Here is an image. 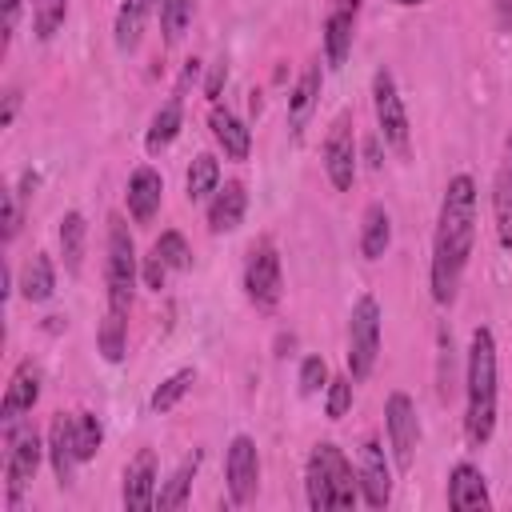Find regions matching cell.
<instances>
[{
	"label": "cell",
	"instance_id": "obj_29",
	"mask_svg": "<svg viewBox=\"0 0 512 512\" xmlns=\"http://www.w3.org/2000/svg\"><path fill=\"white\" fill-rule=\"evenodd\" d=\"M216 188H220V160L208 156V152L192 156V164H188V172H184V192H188V200H204V196H212Z\"/></svg>",
	"mask_w": 512,
	"mask_h": 512
},
{
	"label": "cell",
	"instance_id": "obj_4",
	"mask_svg": "<svg viewBox=\"0 0 512 512\" xmlns=\"http://www.w3.org/2000/svg\"><path fill=\"white\" fill-rule=\"evenodd\" d=\"M104 284H108V312L128 316L132 288H136V244L120 216H108V260H104Z\"/></svg>",
	"mask_w": 512,
	"mask_h": 512
},
{
	"label": "cell",
	"instance_id": "obj_25",
	"mask_svg": "<svg viewBox=\"0 0 512 512\" xmlns=\"http://www.w3.org/2000/svg\"><path fill=\"white\" fill-rule=\"evenodd\" d=\"M60 256H64V268L72 276H80L84 268V240H88V220L80 212H64L60 216Z\"/></svg>",
	"mask_w": 512,
	"mask_h": 512
},
{
	"label": "cell",
	"instance_id": "obj_31",
	"mask_svg": "<svg viewBox=\"0 0 512 512\" xmlns=\"http://www.w3.org/2000/svg\"><path fill=\"white\" fill-rule=\"evenodd\" d=\"M72 432H76V452H80V464L84 460H96L100 444H104V424L96 412H76L72 416Z\"/></svg>",
	"mask_w": 512,
	"mask_h": 512
},
{
	"label": "cell",
	"instance_id": "obj_15",
	"mask_svg": "<svg viewBox=\"0 0 512 512\" xmlns=\"http://www.w3.org/2000/svg\"><path fill=\"white\" fill-rule=\"evenodd\" d=\"M448 504L456 512H484V508H492L484 472L476 464H456L452 468V476H448Z\"/></svg>",
	"mask_w": 512,
	"mask_h": 512
},
{
	"label": "cell",
	"instance_id": "obj_6",
	"mask_svg": "<svg viewBox=\"0 0 512 512\" xmlns=\"http://www.w3.org/2000/svg\"><path fill=\"white\" fill-rule=\"evenodd\" d=\"M372 108H376L380 140H384L400 160H408V156H412V124H408L404 100H400L396 80H392L388 68H380V72L372 76Z\"/></svg>",
	"mask_w": 512,
	"mask_h": 512
},
{
	"label": "cell",
	"instance_id": "obj_2",
	"mask_svg": "<svg viewBox=\"0 0 512 512\" xmlns=\"http://www.w3.org/2000/svg\"><path fill=\"white\" fill-rule=\"evenodd\" d=\"M468 408H464V432L472 448H484L496 432V340L488 328H476L468 340V368H464Z\"/></svg>",
	"mask_w": 512,
	"mask_h": 512
},
{
	"label": "cell",
	"instance_id": "obj_21",
	"mask_svg": "<svg viewBox=\"0 0 512 512\" xmlns=\"http://www.w3.org/2000/svg\"><path fill=\"white\" fill-rule=\"evenodd\" d=\"M352 24H356V4H336L324 20V56L332 68H340L352 52Z\"/></svg>",
	"mask_w": 512,
	"mask_h": 512
},
{
	"label": "cell",
	"instance_id": "obj_40",
	"mask_svg": "<svg viewBox=\"0 0 512 512\" xmlns=\"http://www.w3.org/2000/svg\"><path fill=\"white\" fill-rule=\"evenodd\" d=\"M20 8H24V0H0V24H4V40H8V36H12V28H16Z\"/></svg>",
	"mask_w": 512,
	"mask_h": 512
},
{
	"label": "cell",
	"instance_id": "obj_44",
	"mask_svg": "<svg viewBox=\"0 0 512 512\" xmlns=\"http://www.w3.org/2000/svg\"><path fill=\"white\" fill-rule=\"evenodd\" d=\"M396 4H424V0H396Z\"/></svg>",
	"mask_w": 512,
	"mask_h": 512
},
{
	"label": "cell",
	"instance_id": "obj_38",
	"mask_svg": "<svg viewBox=\"0 0 512 512\" xmlns=\"http://www.w3.org/2000/svg\"><path fill=\"white\" fill-rule=\"evenodd\" d=\"M20 228V208H16V192L4 188V240H12Z\"/></svg>",
	"mask_w": 512,
	"mask_h": 512
},
{
	"label": "cell",
	"instance_id": "obj_23",
	"mask_svg": "<svg viewBox=\"0 0 512 512\" xmlns=\"http://www.w3.org/2000/svg\"><path fill=\"white\" fill-rule=\"evenodd\" d=\"M392 244V216L384 204H368L364 220H360V256L364 260H380Z\"/></svg>",
	"mask_w": 512,
	"mask_h": 512
},
{
	"label": "cell",
	"instance_id": "obj_35",
	"mask_svg": "<svg viewBox=\"0 0 512 512\" xmlns=\"http://www.w3.org/2000/svg\"><path fill=\"white\" fill-rule=\"evenodd\" d=\"M152 252H156L168 268H176V272H184V268L192 264V248H188V240H184L180 232H164V236L152 244Z\"/></svg>",
	"mask_w": 512,
	"mask_h": 512
},
{
	"label": "cell",
	"instance_id": "obj_42",
	"mask_svg": "<svg viewBox=\"0 0 512 512\" xmlns=\"http://www.w3.org/2000/svg\"><path fill=\"white\" fill-rule=\"evenodd\" d=\"M220 80H224V64H216L212 76H208V88H204V92H208L212 100H216V92H220Z\"/></svg>",
	"mask_w": 512,
	"mask_h": 512
},
{
	"label": "cell",
	"instance_id": "obj_32",
	"mask_svg": "<svg viewBox=\"0 0 512 512\" xmlns=\"http://www.w3.org/2000/svg\"><path fill=\"white\" fill-rule=\"evenodd\" d=\"M68 16V0H32V28L40 40H52Z\"/></svg>",
	"mask_w": 512,
	"mask_h": 512
},
{
	"label": "cell",
	"instance_id": "obj_3",
	"mask_svg": "<svg viewBox=\"0 0 512 512\" xmlns=\"http://www.w3.org/2000/svg\"><path fill=\"white\" fill-rule=\"evenodd\" d=\"M304 488H308V508L312 512L356 508V500H360V480H356L348 456L332 440L312 448L308 468H304Z\"/></svg>",
	"mask_w": 512,
	"mask_h": 512
},
{
	"label": "cell",
	"instance_id": "obj_8",
	"mask_svg": "<svg viewBox=\"0 0 512 512\" xmlns=\"http://www.w3.org/2000/svg\"><path fill=\"white\" fill-rule=\"evenodd\" d=\"M244 292L260 312H272L284 296V272H280V252L272 240H256L244 260Z\"/></svg>",
	"mask_w": 512,
	"mask_h": 512
},
{
	"label": "cell",
	"instance_id": "obj_18",
	"mask_svg": "<svg viewBox=\"0 0 512 512\" xmlns=\"http://www.w3.org/2000/svg\"><path fill=\"white\" fill-rule=\"evenodd\" d=\"M36 400H40V368H36L32 360H24V364L12 372V380H8V392H4V404H0V420H4V424L20 420L24 412H32Z\"/></svg>",
	"mask_w": 512,
	"mask_h": 512
},
{
	"label": "cell",
	"instance_id": "obj_10",
	"mask_svg": "<svg viewBox=\"0 0 512 512\" xmlns=\"http://www.w3.org/2000/svg\"><path fill=\"white\" fill-rule=\"evenodd\" d=\"M224 476H228V496L236 508L256 500L260 488V456H256V440L252 436H232L228 456H224Z\"/></svg>",
	"mask_w": 512,
	"mask_h": 512
},
{
	"label": "cell",
	"instance_id": "obj_5",
	"mask_svg": "<svg viewBox=\"0 0 512 512\" xmlns=\"http://www.w3.org/2000/svg\"><path fill=\"white\" fill-rule=\"evenodd\" d=\"M40 436L28 420H12L4 424V488H8V508H20L24 488L32 484L36 468H40Z\"/></svg>",
	"mask_w": 512,
	"mask_h": 512
},
{
	"label": "cell",
	"instance_id": "obj_45",
	"mask_svg": "<svg viewBox=\"0 0 512 512\" xmlns=\"http://www.w3.org/2000/svg\"><path fill=\"white\" fill-rule=\"evenodd\" d=\"M332 4H356V0H332Z\"/></svg>",
	"mask_w": 512,
	"mask_h": 512
},
{
	"label": "cell",
	"instance_id": "obj_28",
	"mask_svg": "<svg viewBox=\"0 0 512 512\" xmlns=\"http://www.w3.org/2000/svg\"><path fill=\"white\" fill-rule=\"evenodd\" d=\"M180 124H184V108H180V100H168L156 116H152V124H148V136H144V148L156 156V152H164L172 140H176V132H180Z\"/></svg>",
	"mask_w": 512,
	"mask_h": 512
},
{
	"label": "cell",
	"instance_id": "obj_12",
	"mask_svg": "<svg viewBox=\"0 0 512 512\" xmlns=\"http://www.w3.org/2000/svg\"><path fill=\"white\" fill-rule=\"evenodd\" d=\"M156 480H160V472H156V452L152 448H140L136 456H132V464L124 468V484H120V500H124V508L128 512H148V508H156Z\"/></svg>",
	"mask_w": 512,
	"mask_h": 512
},
{
	"label": "cell",
	"instance_id": "obj_41",
	"mask_svg": "<svg viewBox=\"0 0 512 512\" xmlns=\"http://www.w3.org/2000/svg\"><path fill=\"white\" fill-rule=\"evenodd\" d=\"M16 104H20V92H8V96H4V112H0V128H8V124H12Z\"/></svg>",
	"mask_w": 512,
	"mask_h": 512
},
{
	"label": "cell",
	"instance_id": "obj_7",
	"mask_svg": "<svg viewBox=\"0 0 512 512\" xmlns=\"http://www.w3.org/2000/svg\"><path fill=\"white\" fill-rule=\"evenodd\" d=\"M380 356V304L376 296H360L348 316V376L364 380Z\"/></svg>",
	"mask_w": 512,
	"mask_h": 512
},
{
	"label": "cell",
	"instance_id": "obj_22",
	"mask_svg": "<svg viewBox=\"0 0 512 512\" xmlns=\"http://www.w3.org/2000/svg\"><path fill=\"white\" fill-rule=\"evenodd\" d=\"M160 4H164V0H124V4H120L116 24H112V36H116V48H120V52H136L148 16H152Z\"/></svg>",
	"mask_w": 512,
	"mask_h": 512
},
{
	"label": "cell",
	"instance_id": "obj_17",
	"mask_svg": "<svg viewBox=\"0 0 512 512\" xmlns=\"http://www.w3.org/2000/svg\"><path fill=\"white\" fill-rule=\"evenodd\" d=\"M492 220H496L500 248H512V136L504 140V156L492 180Z\"/></svg>",
	"mask_w": 512,
	"mask_h": 512
},
{
	"label": "cell",
	"instance_id": "obj_14",
	"mask_svg": "<svg viewBox=\"0 0 512 512\" xmlns=\"http://www.w3.org/2000/svg\"><path fill=\"white\" fill-rule=\"evenodd\" d=\"M124 200H128L132 220H136V224H148V220L160 212V200H164V180H160V172H156L152 164H140V168L128 176Z\"/></svg>",
	"mask_w": 512,
	"mask_h": 512
},
{
	"label": "cell",
	"instance_id": "obj_27",
	"mask_svg": "<svg viewBox=\"0 0 512 512\" xmlns=\"http://www.w3.org/2000/svg\"><path fill=\"white\" fill-rule=\"evenodd\" d=\"M196 468H200V452H192L156 492V508H184L188 496H192V480H196Z\"/></svg>",
	"mask_w": 512,
	"mask_h": 512
},
{
	"label": "cell",
	"instance_id": "obj_11",
	"mask_svg": "<svg viewBox=\"0 0 512 512\" xmlns=\"http://www.w3.org/2000/svg\"><path fill=\"white\" fill-rule=\"evenodd\" d=\"M324 172L332 180L336 192H348L356 180V136H352V120L336 116V124L328 128L324 140Z\"/></svg>",
	"mask_w": 512,
	"mask_h": 512
},
{
	"label": "cell",
	"instance_id": "obj_13",
	"mask_svg": "<svg viewBox=\"0 0 512 512\" xmlns=\"http://www.w3.org/2000/svg\"><path fill=\"white\" fill-rule=\"evenodd\" d=\"M356 480H360V496H364L368 508H388V500H392V468H388V460H384L380 440H364V444H360Z\"/></svg>",
	"mask_w": 512,
	"mask_h": 512
},
{
	"label": "cell",
	"instance_id": "obj_26",
	"mask_svg": "<svg viewBox=\"0 0 512 512\" xmlns=\"http://www.w3.org/2000/svg\"><path fill=\"white\" fill-rule=\"evenodd\" d=\"M316 96H320V68L312 64L300 80H296V88H292V96H288V128L300 136V128L308 124V116H312V108H316Z\"/></svg>",
	"mask_w": 512,
	"mask_h": 512
},
{
	"label": "cell",
	"instance_id": "obj_30",
	"mask_svg": "<svg viewBox=\"0 0 512 512\" xmlns=\"http://www.w3.org/2000/svg\"><path fill=\"white\" fill-rule=\"evenodd\" d=\"M96 348L108 364H120L124 360V348H128V316H116V312H104V324L96 332Z\"/></svg>",
	"mask_w": 512,
	"mask_h": 512
},
{
	"label": "cell",
	"instance_id": "obj_33",
	"mask_svg": "<svg viewBox=\"0 0 512 512\" xmlns=\"http://www.w3.org/2000/svg\"><path fill=\"white\" fill-rule=\"evenodd\" d=\"M192 380H196V372L192 368H180V372H172L156 392H152V412H172L176 404H180V396L192 388Z\"/></svg>",
	"mask_w": 512,
	"mask_h": 512
},
{
	"label": "cell",
	"instance_id": "obj_24",
	"mask_svg": "<svg viewBox=\"0 0 512 512\" xmlns=\"http://www.w3.org/2000/svg\"><path fill=\"white\" fill-rule=\"evenodd\" d=\"M20 292H24L28 304L52 300V292H56V272H52V260H48L44 252H32V256L24 260V268H20Z\"/></svg>",
	"mask_w": 512,
	"mask_h": 512
},
{
	"label": "cell",
	"instance_id": "obj_43",
	"mask_svg": "<svg viewBox=\"0 0 512 512\" xmlns=\"http://www.w3.org/2000/svg\"><path fill=\"white\" fill-rule=\"evenodd\" d=\"M368 168H380V136L368 140Z\"/></svg>",
	"mask_w": 512,
	"mask_h": 512
},
{
	"label": "cell",
	"instance_id": "obj_20",
	"mask_svg": "<svg viewBox=\"0 0 512 512\" xmlns=\"http://www.w3.org/2000/svg\"><path fill=\"white\" fill-rule=\"evenodd\" d=\"M208 128H212V136H216V144L224 148L228 160H248V152H252V132H248L244 120H236L224 104H212Z\"/></svg>",
	"mask_w": 512,
	"mask_h": 512
},
{
	"label": "cell",
	"instance_id": "obj_1",
	"mask_svg": "<svg viewBox=\"0 0 512 512\" xmlns=\"http://www.w3.org/2000/svg\"><path fill=\"white\" fill-rule=\"evenodd\" d=\"M476 244V184L472 176H452L440 200L436 236H432V300L452 304L460 276Z\"/></svg>",
	"mask_w": 512,
	"mask_h": 512
},
{
	"label": "cell",
	"instance_id": "obj_9",
	"mask_svg": "<svg viewBox=\"0 0 512 512\" xmlns=\"http://www.w3.org/2000/svg\"><path fill=\"white\" fill-rule=\"evenodd\" d=\"M384 428H388V448H392V464L400 472H408L416 464V444H420V420L416 408L404 392H392L384 404Z\"/></svg>",
	"mask_w": 512,
	"mask_h": 512
},
{
	"label": "cell",
	"instance_id": "obj_19",
	"mask_svg": "<svg viewBox=\"0 0 512 512\" xmlns=\"http://www.w3.org/2000/svg\"><path fill=\"white\" fill-rule=\"evenodd\" d=\"M48 460H52V472L60 484H72L76 476V464H80V452H76V432H72V416H52L48 424Z\"/></svg>",
	"mask_w": 512,
	"mask_h": 512
},
{
	"label": "cell",
	"instance_id": "obj_34",
	"mask_svg": "<svg viewBox=\"0 0 512 512\" xmlns=\"http://www.w3.org/2000/svg\"><path fill=\"white\" fill-rule=\"evenodd\" d=\"M192 24V0H164L160 4V28H164V40L176 44Z\"/></svg>",
	"mask_w": 512,
	"mask_h": 512
},
{
	"label": "cell",
	"instance_id": "obj_39",
	"mask_svg": "<svg viewBox=\"0 0 512 512\" xmlns=\"http://www.w3.org/2000/svg\"><path fill=\"white\" fill-rule=\"evenodd\" d=\"M164 276H168V264H164V260H160V256L152 252V256L144 260V284L160 292V288H164Z\"/></svg>",
	"mask_w": 512,
	"mask_h": 512
},
{
	"label": "cell",
	"instance_id": "obj_16",
	"mask_svg": "<svg viewBox=\"0 0 512 512\" xmlns=\"http://www.w3.org/2000/svg\"><path fill=\"white\" fill-rule=\"evenodd\" d=\"M244 208H248L244 184H240V180H224V184L212 192V204H208V232H212V236H224V232L240 228Z\"/></svg>",
	"mask_w": 512,
	"mask_h": 512
},
{
	"label": "cell",
	"instance_id": "obj_36",
	"mask_svg": "<svg viewBox=\"0 0 512 512\" xmlns=\"http://www.w3.org/2000/svg\"><path fill=\"white\" fill-rule=\"evenodd\" d=\"M348 408H352V376L328 380V388H324V412H328V420H344Z\"/></svg>",
	"mask_w": 512,
	"mask_h": 512
},
{
	"label": "cell",
	"instance_id": "obj_37",
	"mask_svg": "<svg viewBox=\"0 0 512 512\" xmlns=\"http://www.w3.org/2000/svg\"><path fill=\"white\" fill-rule=\"evenodd\" d=\"M320 388H328V364L320 356H304L300 360V396H316Z\"/></svg>",
	"mask_w": 512,
	"mask_h": 512
}]
</instances>
